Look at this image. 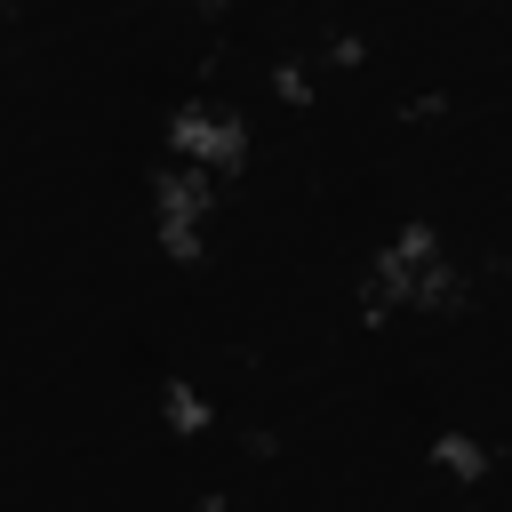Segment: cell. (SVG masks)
<instances>
[{
  "label": "cell",
  "instance_id": "3",
  "mask_svg": "<svg viewBox=\"0 0 512 512\" xmlns=\"http://www.w3.org/2000/svg\"><path fill=\"white\" fill-rule=\"evenodd\" d=\"M168 144H176V160H200V168H216V176H232V168L248 160V136H240V120H232L224 104H184L176 128H168Z\"/></svg>",
  "mask_w": 512,
  "mask_h": 512
},
{
  "label": "cell",
  "instance_id": "2",
  "mask_svg": "<svg viewBox=\"0 0 512 512\" xmlns=\"http://www.w3.org/2000/svg\"><path fill=\"white\" fill-rule=\"evenodd\" d=\"M208 200H216V168L176 160V168L160 176V192H152V224H160V248H168V256H200Z\"/></svg>",
  "mask_w": 512,
  "mask_h": 512
},
{
  "label": "cell",
  "instance_id": "1",
  "mask_svg": "<svg viewBox=\"0 0 512 512\" xmlns=\"http://www.w3.org/2000/svg\"><path fill=\"white\" fill-rule=\"evenodd\" d=\"M360 304L368 312H440V304H456V264H448V248L424 232V224H408L376 264H368V288H360Z\"/></svg>",
  "mask_w": 512,
  "mask_h": 512
},
{
  "label": "cell",
  "instance_id": "5",
  "mask_svg": "<svg viewBox=\"0 0 512 512\" xmlns=\"http://www.w3.org/2000/svg\"><path fill=\"white\" fill-rule=\"evenodd\" d=\"M440 464L464 472V480H480V448H472V440H440Z\"/></svg>",
  "mask_w": 512,
  "mask_h": 512
},
{
  "label": "cell",
  "instance_id": "4",
  "mask_svg": "<svg viewBox=\"0 0 512 512\" xmlns=\"http://www.w3.org/2000/svg\"><path fill=\"white\" fill-rule=\"evenodd\" d=\"M168 424H176V432H200V424H208V400L184 392V384H168Z\"/></svg>",
  "mask_w": 512,
  "mask_h": 512
}]
</instances>
